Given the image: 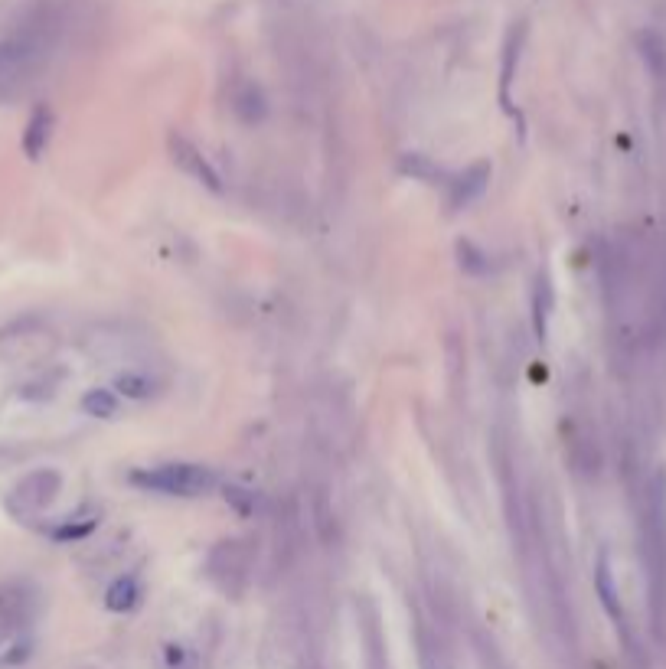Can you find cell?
Listing matches in <instances>:
<instances>
[{
    "label": "cell",
    "mask_w": 666,
    "mask_h": 669,
    "mask_svg": "<svg viewBox=\"0 0 666 669\" xmlns=\"http://www.w3.org/2000/svg\"><path fill=\"white\" fill-rule=\"evenodd\" d=\"M134 487L147 493H164V497H203L216 490V470L203 464H160V467H141L131 474Z\"/></svg>",
    "instance_id": "6da1fadb"
},
{
    "label": "cell",
    "mask_w": 666,
    "mask_h": 669,
    "mask_svg": "<svg viewBox=\"0 0 666 669\" xmlns=\"http://www.w3.org/2000/svg\"><path fill=\"white\" fill-rule=\"evenodd\" d=\"M59 487H63V477H59L56 470H33L30 477H23L17 483L14 497H10V510L20 513V516L43 510L46 503L56 500Z\"/></svg>",
    "instance_id": "7a4b0ae2"
},
{
    "label": "cell",
    "mask_w": 666,
    "mask_h": 669,
    "mask_svg": "<svg viewBox=\"0 0 666 669\" xmlns=\"http://www.w3.org/2000/svg\"><path fill=\"white\" fill-rule=\"evenodd\" d=\"M167 144H170V157H174L177 170L187 173L190 180L203 183L206 190H213V193L222 190V180H219L216 167L209 164L206 154H203L193 141H187V138H183V134H170V141H167Z\"/></svg>",
    "instance_id": "3957f363"
},
{
    "label": "cell",
    "mask_w": 666,
    "mask_h": 669,
    "mask_svg": "<svg viewBox=\"0 0 666 669\" xmlns=\"http://www.w3.org/2000/svg\"><path fill=\"white\" fill-rule=\"evenodd\" d=\"M213 555L216 559H226V565H209V575L213 578L226 575L229 578L226 585H232V578H245V572H249V565H252V549H249V542H242V539L219 542Z\"/></svg>",
    "instance_id": "277c9868"
},
{
    "label": "cell",
    "mask_w": 666,
    "mask_h": 669,
    "mask_svg": "<svg viewBox=\"0 0 666 669\" xmlns=\"http://www.w3.org/2000/svg\"><path fill=\"white\" fill-rule=\"evenodd\" d=\"M487 183H490V167L487 164H474L471 170H464V173H458V177H451L448 180V187H451V206L454 209L471 206L477 196L487 190Z\"/></svg>",
    "instance_id": "5b68a950"
},
{
    "label": "cell",
    "mask_w": 666,
    "mask_h": 669,
    "mask_svg": "<svg viewBox=\"0 0 666 669\" xmlns=\"http://www.w3.org/2000/svg\"><path fill=\"white\" fill-rule=\"evenodd\" d=\"M49 138H53V111H49L46 105L33 108V115L27 121V131H23V154H27L30 160H36L43 151Z\"/></svg>",
    "instance_id": "8992f818"
},
{
    "label": "cell",
    "mask_w": 666,
    "mask_h": 669,
    "mask_svg": "<svg viewBox=\"0 0 666 669\" xmlns=\"http://www.w3.org/2000/svg\"><path fill=\"white\" fill-rule=\"evenodd\" d=\"M595 588H598V598H601V604H604V611H608L618 624H624V611H621V598H618V585H614V572H611L608 552H601V555H598V565H595Z\"/></svg>",
    "instance_id": "52a82bcc"
},
{
    "label": "cell",
    "mask_w": 666,
    "mask_h": 669,
    "mask_svg": "<svg viewBox=\"0 0 666 669\" xmlns=\"http://www.w3.org/2000/svg\"><path fill=\"white\" fill-rule=\"evenodd\" d=\"M105 604H108V611H115V614L134 611V607L141 604V581H138V575H121V578L111 581V588L105 591Z\"/></svg>",
    "instance_id": "ba28073f"
},
{
    "label": "cell",
    "mask_w": 666,
    "mask_h": 669,
    "mask_svg": "<svg viewBox=\"0 0 666 669\" xmlns=\"http://www.w3.org/2000/svg\"><path fill=\"white\" fill-rule=\"evenodd\" d=\"M549 317H552V281L549 275L536 278V291H533V330L536 340L549 337Z\"/></svg>",
    "instance_id": "9c48e42d"
},
{
    "label": "cell",
    "mask_w": 666,
    "mask_h": 669,
    "mask_svg": "<svg viewBox=\"0 0 666 669\" xmlns=\"http://www.w3.org/2000/svg\"><path fill=\"white\" fill-rule=\"evenodd\" d=\"M95 526H98V510L95 506H85V510H79L76 516H69L63 526H56L49 536H53L56 542H76V539L89 536Z\"/></svg>",
    "instance_id": "30bf717a"
},
{
    "label": "cell",
    "mask_w": 666,
    "mask_h": 669,
    "mask_svg": "<svg viewBox=\"0 0 666 669\" xmlns=\"http://www.w3.org/2000/svg\"><path fill=\"white\" fill-rule=\"evenodd\" d=\"M30 63V49L20 43H0V85L14 82Z\"/></svg>",
    "instance_id": "8fae6325"
},
{
    "label": "cell",
    "mask_w": 666,
    "mask_h": 669,
    "mask_svg": "<svg viewBox=\"0 0 666 669\" xmlns=\"http://www.w3.org/2000/svg\"><path fill=\"white\" fill-rule=\"evenodd\" d=\"M82 412L92 418H115L118 415V395L111 389H89L82 395Z\"/></svg>",
    "instance_id": "7c38bea8"
},
{
    "label": "cell",
    "mask_w": 666,
    "mask_h": 669,
    "mask_svg": "<svg viewBox=\"0 0 666 669\" xmlns=\"http://www.w3.org/2000/svg\"><path fill=\"white\" fill-rule=\"evenodd\" d=\"M115 389L125 395V399H151L157 382L151 376H138V373H125L115 379Z\"/></svg>",
    "instance_id": "4fadbf2b"
},
{
    "label": "cell",
    "mask_w": 666,
    "mask_h": 669,
    "mask_svg": "<svg viewBox=\"0 0 666 669\" xmlns=\"http://www.w3.org/2000/svg\"><path fill=\"white\" fill-rule=\"evenodd\" d=\"M402 173H412L415 180H428V183H438L435 177H444L441 167H435L425 154H405L402 157Z\"/></svg>",
    "instance_id": "5bb4252c"
},
{
    "label": "cell",
    "mask_w": 666,
    "mask_h": 669,
    "mask_svg": "<svg viewBox=\"0 0 666 669\" xmlns=\"http://www.w3.org/2000/svg\"><path fill=\"white\" fill-rule=\"evenodd\" d=\"M458 255H461V268L467 271V275H487V271H490L487 252H480L474 242H461Z\"/></svg>",
    "instance_id": "9a60e30c"
}]
</instances>
